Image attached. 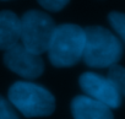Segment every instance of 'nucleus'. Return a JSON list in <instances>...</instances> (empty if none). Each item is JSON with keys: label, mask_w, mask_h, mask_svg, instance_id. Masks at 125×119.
<instances>
[{"label": "nucleus", "mask_w": 125, "mask_h": 119, "mask_svg": "<svg viewBox=\"0 0 125 119\" xmlns=\"http://www.w3.org/2000/svg\"><path fill=\"white\" fill-rule=\"evenodd\" d=\"M83 30L86 34L83 62L92 68L116 65L123 55V45L118 37L101 26H90Z\"/></svg>", "instance_id": "f257e3e1"}, {"label": "nucleus", "mask_w": 125, "mask_h": 119, "mask_svg": "<svg viewBox=\"0 0 125 119\" xmlns=\"http://www.w3.org/2000/svg\"><path fill=\"white\" fill-rule=\"evenodd\" d=\"M85 30L74 23L59 25L52 37L48 56L54 66L65 68L76 64L83 55Z\"/></svg>", "instance_id": "f03ea898"}, {"label": "nucleus", "mask_w": 125, "mask_h": 119, "mask_svg": "<svg viewBox=\"0 0 125 119\" xmlns=\"http://www.w3.org/2000/svg\"><path fill=\"white\" fill-rule=\"evenodd\" d=\"M10 102L27 118L47 117L55 109L54 96L37 84L17 81L9 90Z\"/></svg>", "instance_id": "7ed1b4c3"}, {"label": "nucleus", "mask_w": 125, "mask_h": 119, "mask_svg": "<svg viewBox=\"0 0 125 119\" xmlns=\"http://www.w3.org/2000/svg\"><path fill=\"white\" fill-rule=\"evenodd\" d=\"M20 20L22 45L37 55L48 52L52 37L56 28L53 19L45 12L31 10L25 12Z\"/></svg>", "instance_id": "20e7f679"}, {"label": "nucleus", "mask_w": 125, "mask_h": 119, "mask_svg": "<svg viewBox=\"0 0 125 119\" xmlns=\"http://www.w3.org/2000/svg\"><path fill=\"white\" fill-rule=\"evenodd\" d=\"M80 87L91 98L108 106L118 108L121 104V96L110 79L94 73H85L80 76Z\"/></svg>", "instance_id": "39448f33"}, {"label": "nucleus", "mask_w": 125, "mask_h": 119, "mask_svg": "<svg viewBox=\"0 0 125 119\" xmlns=\"http://www.w3.org/2000/svg\"><path fill=\"white\" fill-rule=\"evenodd\" d=\"M4 63L11 71L26 79H36L44 71V63L41 55L27 50L22 43H19L6 50L4 55Z\"/></svg>", "instance_id": "423d86ee"}, {"label": "nucleus", "mask_w": 125, "mask_h": 119, "mask_svg": "<svg viewBox=\"0 0 125 119\" xmlns=\"http://www.w3.org/2000/svg\"><path fill=\"white\" fill-rule=\"evenodd\" d=\"M75 119H114L110 108L88 96H77L71 102Z\"/></svg>", "instance_id": "0eeeda50"}, {"label": "nucleus", "mask_w": 125, "mask_h": 119, "mask_svg": "<svg viewBox=\"0 0 125 119\" xmlns=\"http://www.w3.org/2000/svg\"><path fill=\"white\" fill-rule=\"evenodd\" d=\"M21 39V20L12 11H0V49L9 50Z\"/></svg>", "instance_id": "6e6552de"}, {"label": "nucleus", "mask_w": 125, "mask_h": 119, "mask_svg": "<svg viewBox=\"0 0 125 119\" xmlns=\"http://www.w3.org/2000/svg\"><path fill=\"white\" fill-rule=\"evenodd\" d=\"M108 79H110L112 82L115 85L120 96H125V68L118 64L110 66L108 71Z\"/></svg>", "instance_id": "1a4fd4ad"}, {"label": "nucleus", "mask_w": 125, "mask_h": 119, "mask_svg": "<svg viewBox=\"0 0 125 119\" xmlns=\"http://www.w3.org/2000/svg\"><path fill=\"white\" fill-rule=\"evenodd\" d=\"M108 20H109L112 27L115 30V32L125 42V14L113 11L108 15Z\"/></svg>", "instance_id": "9d476101"}, {"label": "nucleus", "mask_w": 125, "mask_h": 119, "mask_svg": "<svg viewBox=\"0 0 125 119\" xmlns=\"http://www.w3.org/2000/svg\"><path fill=\"white\" fill-rule=\"evenodd\" d=\"M0 119H20L9 101L0 96Z\"/></svg>", "instance_id": "9b49d317"}, {"label": "nucleus", "mask_w": 125, "mask_h": 119, "mask_svg": "<svg viewBox=\"0 0 125 119\" xmlns=\"http://www.w3.org/2000/svg\"><path fill=\"white\" fill-rule=\"evenodd\" d=\"M38 3L49 11H59L69 3V0H38Z\"/></svg>", "instance_id": "f8f14e48"}]
</instances>
